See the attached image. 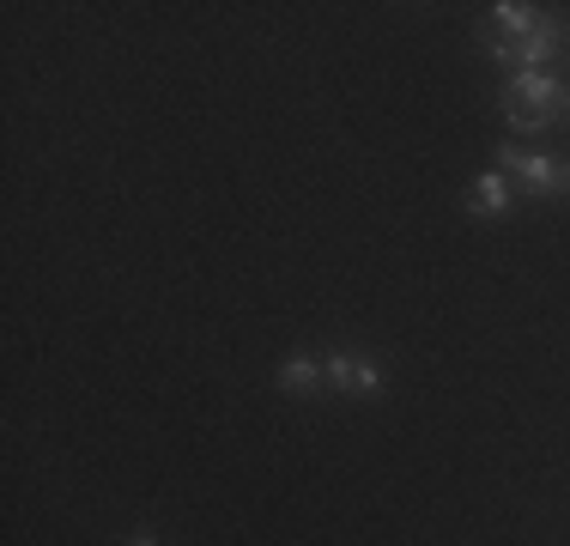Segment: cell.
<instances>
[{
  "label": "cell",
  "mask_w": 570,
  "mask_h": 546,
  "mask_svg": "<svg viewBox=\"0 0 570 546\" xmlns=\"http://www.w3.org/2000/svg\"><path fill=\"white\" fill-rule=\"evenodd\" d=\"M559 109H564V86H559V74H552V67H540V74H510L504 116H510L515 134L552 128V121H559Z\"/></svg>",
  "instance_id": "6da1fadb"
},
{
  "label": "cell",
  "mask_w": 570,
  "mask_h": 546,
  "mask_svg": "<svg viewBox=\"0 0 570 546\" xmlns=\"http://www.w3.org/2000/svg\"><path fill=\"white\" fill-rule=\"evenodd\" d=\"M498 170L510 183H522L528 195H570V158H559V153H528V146L510 140L498 153Z\"/></svg>",
  "instance_id": "7a4b0ae2"
},
{
  "label": "cell",
  "mask_w": 570,
  "mask_h": 546,
  "mask_svg": "<svg viewBox=\"0 0 570 546\" xmlns=\"http://www.w3.org/2000/svg\"><path fill=\"white\" fill-rule=\"evenodd\" d=\"M570 37V25H559V19H540L534 31L522 37V43H498V55L504 61H515V74H540V67L552 61V49H559Z\"/></svg>",
  "instance_id": "3957f363"
},
{
  "label": "cell",
  "mask_w": 570,
  "mask_h": 546,
  "mask_svg": "<svg viewBox=\"0 0 570 546\" xmlns=\"http://www.w3.org/2000/svg\"><path fill=\"white\" fill-rule=\"evenodd\" d=\"M328 382L334 389H346V394H383V371L376 364H364V359H352V352H328Z\"/></svg>",
  "instance_id": "277c9868"
},
{
  "label": "cell",
  "mask_w": 570,
  "mask_h": 546,
  "mask_svg": "<svg viewBox=\"0 0 570 546\" xmlns=\"http://www.w3.org/2000/svg\"><path fill=\"white\" fill-rule=\"evenodd\" d=\"M468 213H473V218H498V213H510V176H504V170L473 176V188H468Z\"/></svg>",
  "instance_id": "5b68a950"
},
{
  "label": "cell",
  "mask_w": 570,
  "mask_h": 546,
  "mask_svg": "<svg viewBox=\"0 0 570 546\" xmlns=\"http://www.w3.org/2000/svg\"><path fill=\"white\" fill-rule=\"evenodd\" d=\"M279 389H285V394H316V389H328V359H309V352L285 359V364H279Z\"/></svg>",
  "instance_id": "8992f818"
},
{
  "label": "cell",
  "mask_w": 570,
  "mask_h": 546,
  "mask_svg": "<svg viewBox=\"0 0 570 546\" xmlns=\"http://www.w3.org/2000/svg\"><path fill=\"white\" fill-rule=\"evenodd\" d=\"M492 25H498V43H522V37L540 25V7H522V0H498V7H492Z\"/></svg>",
  "instance_id": "52a82bcc"
},
{
  "label": "cell",
  "mask_w": 570,
  "mask_h": 546,
  "mask_svg": "<svg viewBox=\"0 0 570 546\" xmlns=\"http://www.w3.org/2000/svg\"><path fill=\"white\" fill-rule=\"evenodd\" d=\"M121 546H158L153 535H134V540H121Z\"/></svg>",
  "instance_id": "ba28073f"
},
{
  "label": "cell",
  "mask_w": 570,
  "mask_h": 546,
  "mask_svg": "<svg viewBox=\"0 0 570 546\" xmlns=\"http://www.w3.org/2000/svg\"><path fill=\"white\" fill-rule=\"evenodd\" d=\"M564 109H570V91H564Z\"/></svg>",
  "instance_id": "9c48e42d"
}]
</instances>
